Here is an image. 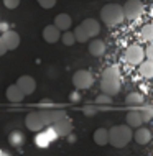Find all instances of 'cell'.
Segmentation results:
<instances>
[{"mask_svg":"<svg viewBox=\"0 0 153 156\" xmlns=\"http://www.w3.org/2000/svg\"><path fill=\"white\" fill-rule=\"evenodd\" d=\"M100 89L107 95H117L120 92V74L117 67H107L100 79Z\"/></svg>","mask_w":153,"mask_h":156,"instance_id":"obj_1","label":"cell"},{"mask_svg":"<svg viewBox=\"0 0 153 156\" xmlns=\"http://www.w3.org/2000/svg\"><path fill=\"white\" fill-rule=\"evenodd\" d=\"M132 128L129 125H115L109 130V143L114 148H124L132 140Z\"/></svg>","mask_w":153,"mask_h":156,"instance_id":"obj_2","label":"cell"},{"mask_svg":"<svg viewBox=\"0 0 153 156\" xmlns=\"http://www.w3.org/2000/svg\"><path fill=\"white\" fill-rule=\"evenodd\" d=\"M100 18L107 27H115V25L124 22V12H122V5L117 3H107L102 7L100 10Z\"/></svg>","mask_w":153,"mask_h":156,"instance_id":"obj_3","label":"cell"},{"mask_svg":"<svg viewBox=\"0 0 153 156\" xmlns=\"http://www.w3.org/2000/svg\"><path fill=\"white\" fill-rule=\"evenodd\" d=\"M122 12H124V18L137 20L138 16L143 13V3L140 2V0H129V2L122 7Z\"/></svg>","mask_w":153,"mask_h":156,"instance_id":"obj_4","label":"cell"},{"mask_svg":"<svg viewBox=\"0 0 153 156\" xmlns=\"http://www.w3.org/2000/svg\"><path fill=\"white\" fill-rule=\"evenodd\" d=\"M92 82H94V77H92V74L86 69L76 71L74 76H73V84L78 89H89V87L92 86Z\"/></svg>","mask_w":153,"mask_h":156,"instance_id":"obj_5","label":"cell"},{"mask_svg":"<svg viewBox=\"0 0 153 156\" xmlns=\"http://www.w3.org/2000/svg\"><path fill=\"white\" fill-rule=\"evenodd\" d=\"M143 49L140 48L138 44H132L127 48V51H125V61L129 62V64L132 66H135V64H140V62L143 61Z\"/></svg>","mask_w":153,"mask_h":156,"instance_id":"obj_6","label":"cell"},{"mask_svg":"<svg viewBox=\"0 0 153 156\" xmlns=\"http://www.w3.org/2000/svg\"><path fill=\"white\" fill-rule=\"evenodd\" d=\"M25 125H27L28 130H31V132H41L43 130V120H41V115L40 112H33V113H28L27 117H25Z\"/></svg>","mask_w":153,"mask_h":156,"instance_id":"obj_7","label":"cell"},{"mask_svg":"<svg viewBox=\"0 0 153 156\" xmlns=\"http://www.w3.org/2000/svg\"><path fill=\"white\" fill-rule=\"evenodd\" d=\"M51 128L54 130V133H56L58 136H66V135H69L73 132V122L67 119V117H64V119L54 122Z\"/></svg>","mask_w":153,"mask_h":156,"instance_id":"obj_8","label":"cell"},{"mask_svg":"<svg viewBox=\"0 0 153 156\" xmlns=\"http://www.w3.org/2000/svg\"><path fill=\"white\" fill-rule=\"evenodd\" d=\"M16 86L20 87V90H22L25 95H30L36 89V81L31 77V76H22V77L16 81Z\"/></svg>","mask_w":153,"mask_h":156,"instance_id":"obj_9","label":"cell"},{"mask_svg":"<svg viewBox=\"0 0 153 156\" xmlns=\"http://www.w3.org/2000/svg\"><path fill=\"white\" fill-rule=\"evenodd\" d=\"M40 115H41V120H43L45 126H48V125H53L54 122L64 119L66 112H63V110H43V112H40Z\"/></svg>","mask_w":153,"mask_h":156,"instance_id":"obj_10","label":"cell"},{"mask_svg":"<svg viewBox=\"0 0 153 156\" xmlns=\"http://www.w3.org/2000/svg\"><path fill=\"white\" fill-rule=\"evenodd\" d=\"M2 40L3 43H5L7 49H16L20 44V35L13 30H5L2 35Z\"/></svg>","mask_w":153,"mask_h":156,"instance_id":"obj_11","label":"cell"},{"mask_svg":"<svg viewBox=\"0 0 153 156\" xmlns=\"http://www.w3.org/2000/svg\"><path fill=\"white\" fill-rule=\"evenodd\" d=\"M81 27L84 28V31L87 33L89 38H96V36L100 33V25H99V22H97V20H94V18L84 20V22L81 23Z\"/></svg>","mask_w":153,"mask_h":156,"instance_id":"obj_12","label":"cell"},{"mask_svg":"<svg viewBox=\"0 0 153 156\" xmlns=\"http://www.w3.org/2000/svg\"><path fill=\"white\" fill-rule=\"evenodd\" d=\"M59 38H61V31H59L54 25H48V27H45L43 40L46 41V43H56V41H59Z\"/></svg>","mask_w":153,"mask_h":156,"instance_id":"obj_13","label":"cell"},{"mask_svg":"<svg viewBox=\"0 0 153 156\" xmlns=\"http://www.w3.org/2000/svg\"><path fill=\"white\" fill-rule=\"evenodd\" d=\"M132 138H135V141H137L138 145H147V143L151 140V133L148 128H145V126H138V128L135 130V135H132Z\"/></svg>","mask_w":153,"mask_h":156,"instance_id":"obj_14","label":"cell"},{"mask_svg":"<svg viewBox=\"0 0 153 156\" xmlns=\"http://www.w3.org/2000/svg\"><path fill=\"white\" fill-rule=\"evenodd\" d=\"M71 23H73V20H71L69 15H67V13H59V15H56L53 25L58 28L59 31H66V30H69Z\"/></svg>","mask_w":153,"mask_h":156,"instance_id":"obj_15","label":"cell"},{"mask_svg":"<svg viewBox=\"0 0 153 156\" xmlns=\"http://www.w3.org/2000/svg\"><path fill=\"white\" fill-rule=\"evenodd\" d=\"M7 99L10 100V102H13V104H18L25 99V94L20 90V87L16 86V84H12V86L7 89Z\"/></svg>","mask_w":153,"mask_h":156,"instance_id":"obj_16","label":"cell"},{"mask_svg":"<svg viewBox=\"0 0 153 156\" xmlns=\"http://www.w3.org/2000/svg\"><path fill=\"white\" fill-rule=\"evenodd\" d=\"M89 53L96 58L102 56V54L105 53V43L102 40H92L91 43H89Z\"/></svg>","mask_w":153,"mask_h":156,"instance_id":"obj_17","label":"cell"},{"mask_svg":"<svg viewBox=\"0 0 153 156\" xmlns=\"http://www.w3.org/2000/svg\"><path fill=\"white\" fill-rule=\"evenodd\" d=\"M143 123V120H142V117H140V113L137 108H133V110H130L129 113H127V125L130 126V128H135V126H142Z\"/></svg>","mask_w":153,"mask_h":156,"instance_id":"obj_18","label":"cell"},{"mask_svg":"<svg viewBox=\"0 0 153 156\" xmlns=\"http://www.w3.org/2000/svg\"><path fill=\"white\" fill-rule=\"evenodd\" d=\"M94 141L96 145L104 146L109 143V130L107 128H97L94 132Z\"/></svg>","mask_w":153,"mask_h":156,"instance_id":"obj_19","label":"cell"},{"mask_svg":"<svg viewBox=\"0 0 153 156\" xmlns=\"http://www.w3.org/2000/svg\"><path fill=\"white\" fill-rule=\"evenodd\" d=\"M125 104L129 105V107H138V105L143 104V97L142 94H138V92H132L125 97Z\"/></svg>","mask_w":153,"mask_h":156,"instance_id":"obj_20","label":"cell"},{"mask_svg":"<svg viewBox=\"0 0 153 156\" xmlns=\"http://www.w3.org/2000/svg\"><path fill=\"white\" fill-rule=\"evenodd\" d=\"M140 74L143 77H153V61H142L140 62Z\"/></svg>","mask_w":153,"mask_h":156,"instance_id":"obj_21","label":"cell"},{"mask_svg":"<svg viewBox=\"0 0 153 156\" xmlns=\"http://www.w3.org/2000/svg\"><path fill=\"white\" fill-rule=\"evenodd\" d=\"M137 110L140 113V117H142L143 123L153 119V107H150V105H142L140 108H137Z\"/></svg>","mask_w":153,"mask_h":156,"instance_id":"obj_22","label":"cell"},{"mask_svg":"<svg viewBox=\"0 0 153 156\" xmlns=\"http://www.w3.org/2000/svg\"><path fill=\"white\" fill-rule=\"evenodd\" d=\"M140 36H142L143 41H153V25L151 23L145 25L140 31Z\"/></svg>","mask_w":153,"mask_h":156,"instance_id":"obj_23","label":"cell"},{"mask_svg":"<svg viewBox=\"0 0 153 156\" xmlns=\"http://www.w3.org/2000/svg\"><path fill=\"white\" fill-rule=\"evenodd\" d=\"M59 40H61L63 41V44H64V46H73L74 43H76V38H74V33L73 31H64V33H63V35H61V38H59Z\"/></svg>","mask_w":153,"mask_h":156,"instance_id":"obj_24","label":"cell"},{"mask_svg":"<svg viewBox=\"0 0 153 156\" xmlns=\"http://www.w3.org/2000/svg\"><path fill=\"white\" fill-rule=\"evenodd\" d=\"M110 104H112V99H110V95L104 94V92H102L100 95L96 97V105H99V107H109Z\"/></svg>","mask_w":153,"mask_h":156,"instance_id":"obj_25","label":"cell"},{"mask_svg":"<svg viewBox=\"0 0 153 156\" xmlns=\"http://www.w3.org/2000/svg\"><path fill=\"white\" fill-rule=\"evenodd\" d=\"M35 140H36V145L40 146V148H46V146H48L49 143H51V140H49V136H48V135H46V132H43V133H38Z\"/></svg>","mask_w":153,"mask_h":156,"instance_id":"obj_26","label":"cell"},{"mask_svg":"<svg viewBox=\"0 0 153 156\" xmlns=\"http://www.w3.org/2000/svg\"><path fill=\"white\" fill-rule=\"evenodd\" d=\"M73 33H74V38H76V41H79V43H86V41L89 40L87 33L84 31V28L81 27V25H79L78 28H76V30H74Z\"/></svg>","mask_w":153,"mask_h":156,"instance_id":"obj_27","label":"cell"},{"mask_svg":"<svg viewBox=\"0 0 153 156\" xmlns=\"http://www.w3.org/2000/svg\"><path fill=\"white\" fill-rule=\"evenodd\" d=\"M36 2L43 8H53L54 5H56V0H36Z\"/></svg>","mask_w":153,"mask_h":156,"instance_id":"obj_28","label":"cell"},{"mask_svg":"<svg viewBox=\"0 0 153 156\" xmlns=\"http://www.w3.org/2000/svg\"><path fill=\"white\" fill-rule=\"evenodd\" d=\"M84 113H86L87 117L96 115V113H97V107H96V105H86V107H84Z\"/></svg>","mask_w":153,"mask_h":156,"instance_id":"obj_29","label":"cell"},{"mask_svg":"<svg viewBox=\"0 0 153 156\" xmlns=\"http://www.w3.org/2000/svg\"><path fill=\"white\" fill-rule=\"evenodd\" d=\"M3 5L7 8H10V10H13V8L20 5V0H3Z\"/></svg>","mask_w":153,"mask_h":156,"instance_id":"obj_30","label":"cell"},{"mask_svg":"<svg viewBox=\"0 0 153 156\" xmlns=\"http://www.w3.org/2000/svg\"><path fill=\"white\" fill-rule=\"evenodd\" d=\"M143 54L147 56L148 61H153V44H148V48L143 51Z\"/></svg>","mask_w":153,"mask_h":156,"instance_id":"obj_31","label":"cell"},{"mask_svg":"<svg viewBox=\"0 0 153 156\" xmlns=\"http://www.w3.org/2000/svg\"><path fill=\"white\" fill-rule=\"evenodd\" d=\"M45 132H46V135H48V136H49V140H51V141H53V140H56V138H58V135L54 133V130L51 128V126H49L48 130H45Z\"/></svg>","mask_w":153,"mask_h":156,"instance_id":"obj_32","label":"cell"},{"mask_svg":"<svg viewBox=\"0 0 153 156\" xmlns=\"http://www.w3.org/2000/svg\"><path fill=\"white\" fill-rule=\"evenodd\" d=\"M8 51L7 49V46H5V43H3V40H2V36H0V56H3Z\"/></svg>","mask_w":153,"mask_h":156,"instance_id":"obj_33","label":"cell"}]
</instances>
